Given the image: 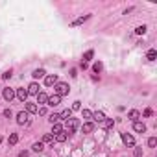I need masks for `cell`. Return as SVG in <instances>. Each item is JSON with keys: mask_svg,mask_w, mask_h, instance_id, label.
I'll return each mask as SVG.
<instances>
[{"mask_svg": "<svg viewBox=\"0 0 157 157\" xmlns=\"http://www.w3.org/2000/svg\"><path fill=\"white\" fill-rule=\"evenodd\" d=\"M133 129L137 131V133H146V124L137 120V122H133Z\"/></svg>", "mask_w": 157, "mask_h": 157, "instance_id": "obj_11", "label": "cell"}, {"mask_svg": "<svg viewBox=\"0 0 157 157\" xmlns=\"http://www.w3.org/2000/svg\"><path fill=\"white\" fill-rule=\"evenodd\" d=\"M56 83H57V76L54 74V76H52V74H46L45 76V85L46 87H52V85H56Z\"/></svg>", "mask_w": 157, "mask_h": 157, "instance_id": "obj_8", "label": "cell"}, {"mask_svg": "<svg viewBox=\"0 0 157 157\" xmlns=\"http://www.w3.org/2000/svg\"><path fill=\"white\" fill-rule=\"evenodd\" d=\"M37 103H33V102H26V113L28 115H33V113H37Z\"/></svg>", "mask_w": 157, "mask_h": 157, "instance_id": "obj_13", "label": "cell"}, {"mask_svg": "<svg viewBox=\"0 0 157 157\" xmlns=\"http://www.w3.org/2000/svg\"><path fill=\"white\" fill-rule=\"evenodd\" d=\"M102 68H103V65H102L100 61H96V63H94V65H92V70L96 72V74H100V72H102Z\"/></svg>", "mask_w": 157, "mask_h": 157, "instance_id": "obj_27", "label": "cell"}, {"mask_svg": "<svg viewBox=\"0 0 157 157\" xmlns=\"http://www.w3.org/2000/svg\"><path fill=\"white\" fill-rule=\"evenodd\" d=\"M135 157H142V150L141 148H135Z\"/></svg>", "mask_w": 157, "mask_h": 157, "instance_id": "obj_36", "label": "cell"}, {"mask_svg": "<svg viewBox=\"0 0 157 157\" xmlns=\"http://www.w3.org/2000/svg\"><path fill=\"white\" fill-rule=\"evenodd\" d=\"M0 142H2V137H0Z\"/></svg>", "mask_w": 157, "mask_h": 157, "instance_id": "obj_40", "label": "cell"}, {"mask_svg": "<svg viewBox=\"0 0 157 157\" xmlns=\"http://www.w3.org/2000/svg\"><path fill=\"white\" fill-rule=\"evenodd\" d=\"M92 57H94V50H87L85 54H83V57H81V59H83L81 63H89V61H91Z\"/></svg>", "mask_w": 157, "mask_h": 157, "instance_id": "obj_20", "label": "cell"}, {"mask_svg": "<svg viewBox=\"0 0 157 157\" xmlns=\"http://www.w3.org/2000/svg\"><path fill=\"white\" fill-rule=\"evenodd\" d=\"M2 96H4L6 102H11V100L15 98V91H13V89H9V87H6V89L2 91Z\"/></svg>", "mask_w": 157, "mask_h": 157, "instance_id": "obj_7", "label": "cell"}, {"mask_svg": "<svg viewBox=\"0 0 157 157\" xmlns=\"http://www.w3.org/2000/svg\"><path fill=\"white\" fill-rule=\"evenodd\" d=\"M48 122H50V124H57V122H59V115H57V113L48 115Z\"/></svg>", "mask_w": 157, "mask_h": 157, "instance_id": "obj_26", "label": "cell"}, {"mask_svg": "<svg viewBox=\"0 0 157 157\" xmlns=\"http://www.w3.org/2000/svg\"><path fill=\"white\" fill-rule=\"evenodd\" d=\"M31 76H33V80H41V78L46 76V70L45 68H35L33 72H31Z\"/></svg>", "mask_w": 157, "mask_h": 157, "instance_id": "obj_12", "label": "cell"}, {"mask_svg": "<svg viewBox=\"0 0 157 157\" xmlns=\"http://www.w3.org/2000/svg\"><path fill=\"white\" fill-rule=\"evenodd\" d=\"M65 122H67V124H65V128H67L65 131L68 133V137H70V135H72V133H74V131L80 128V120H78V118H72V117H70V118H68V120H65Z\"/></svg>", "mask_w": 157, "mask_h": 157, "instance_id": "obj_2", "label": "cell"}, {"mask_svg": "<svg viewBox=\"0 0 157 157\" xmlns=\"http://www.w3.org/2000/svg\"><path fill=\"white\" fill-rule=\"evenodd\" d=\"M89 19H91V13H87V15H81V17H78V19H74V20H72V22H70V26H72V28L81 26L83 22H87Z\"/></svg>", "mask_w": 157, "mask_h": 157, "instance_id": "obj_5", "label": "cell"}, {"mask_svg": "<svg viewBox=\"0 0 157 157\" xmlns=\"http://www.w3.org/2000/svg\"><path fill=\"white\" fill-rule=\"evenodd\" d=\"M17 124H19V126L30 124V115H28L26 111H19V113H17Z\"/></svg>", "mask_w": 157, "mask_h": 157, "instance_id": "obj_3", "label": "cell"}, {"mask_svg": "<svg viewBox=\"0 0 157 157\" xmlns=\"http://www.w3.org/2000/svg\"><path fill=\"white\" fill-rule=\"evenodd\" d=\"M19 157H28V152H20V153H19Z\"/></svg>", "mask_w": 157, "mask_h": 157, "instance_id": "obj_39", "label": "cell"}, {"mask_svg": "<svg viewBox=\"0 0 157 157\" xmlns=\"http://www.w3.org/2000/svg\"><path fill=\"white\" fill-rule=\"evenodd\" d=\"M31 150H33L35 153H41V152L45 150V144H43V142H33V146H31Z\"/></svg>", "mask_w": 157, "mask_h": 157, "instance_id": "obj_22", "label": "cell"}, {"mask_svg": "<svg viewBox=\"0 0 157 157\" xmlns=\"http://www.w3.org/2000/svg\"><path fill=\"white\" fill-rule=\"evenodd\" d=\"M46 100H48V94L46 92H43V91H39V94H37V103H46Z\"/></svg>", "mask_w": 157, "mask_h": 157, "instance_id": "obj_17", "label": "cell"}, {"mask_svg": "<svg viewBox=\"0 0 157 157\" xmlns=\"http://www.w3.org/2000/svg\"><path fill=\"white\" fill-rule=\"evenodd\" d=\"M92 120H96V122H103L106 120V115H103V111H96V113H92Z\"/></svg>", "mask_w": 157, "mask_h": 157, "instance_id": "obj_15", "label": "cell"}, {"mask_svg": "<svg viewBox=\"0 0 157 157\" xmlns=\"http://www.w3.org/2000/svg\"><path fill=\"white\" fill-rule=\"evenodd\" d=\"M70 87H68V83H63V81H57L56 85H54V94H57V96H65V94H68Z\"/></svg>", "mask_w": 157, "mask_h": 157, "instance_id": "obj_1", "label": "cell"}, {"mask_svg": "<svg viewBox=\"0 0 157 157\" xmlns=\"http://www.w3.org/2000/svg\"><path fill=\"white\" fill-rule=\"evenodd\" d=\"M120 139H122V142H124L126 146H129V148H133V146H135V137H133V135H129V133H120Z\"/></svg>", "mask_w": 157, "mask_h": 157, "instance_id": "obj_4", "label": "cell"}, {"mask_svg": "<svg viewBox=\"0 0 157 157\" xmlns=\"http://www.w3.org/2000/svg\"><path fill=\"white\" fill-rule=\"evenodd\" d=\"M37 113H39V115H46V107H39Z\"/></svg>", "mask_w": 157, "mask_h": 157, "instance_id": "obj_37", "label": "cell"}, {"mask_svg": "<svg viewBox=\"0 0 157 157\" xmlns=\"http://www.w3.org/2000/svg\"><path fill=\"white\" fill-rule=\"evenodd\" d=\"M63 131V126L57 122V124H52V135H57V133H61Z\"/></svg>", "mask_w": 157, "mask_h": 157, "instance_id": "obj_25", "label": "cell"}, {"mask_svg": "<svg viewBox=\"0 0 157 157\" xmlns=\"http://www.w3.org/2000/svg\"><path fill=\"white\" fill-rule=\"evenodd\" d=\"M81 117H83V118H87V120H89V118H92V111L83 109V111H81Z\"/></svg>", "mask_w": 157, "mask_h": 157, "instance_id": "obj_30", "label": "cell"}, {"mask_svg": "<svg viewBox=\"0 0 157 157\" xmlns=\"http://www.w3.org/2000/svg\"><path fill=\"white\" fill-rule=\"evenodd\" d=\"M78 109H81V102H80V100H76L74 103H72V107H70V111H78Z\"/></svg>", "mask_w": 157, "mask_h": 157, "instance_id": "obj_31", "label": "cell"}, {"mask_svg": "<svg viewBox=\"0 0 157 157\" xmlns=\"http://www.w3.org/2000/svg\"><path fill=\"white\" fill-rule=\"evenodd\" d=\"M155 57H157V52L153 48H150L148 52H146V59H148V61H155Z\"/></svg>", "mask_w": 157, "mask_h": 157, "instance_id": "obj_24", "label": "cell"}, {"mask_svg": "<svg viewBox=\"0 0 157 157\" xmlns=\"http://www.w3.org/2000/svg\"><path fill=\"white\" fill-rule=\"evenodd\" d=\"M15 96H17L20 102H24V103H26V100H28V91H26V89H17Z\"/></svg>", "mask_w": 157, "mask_h": 157, "instance_id": "obj_9", "label": "cell"}, {"mask_svg": "<svg viewBox=\"0 0 157 157\" xmlns=\"http://www.w3.org/2000/svg\"><path fill=\"white\" fill-rule=\"evenodd\" d=\"M146 30H148V28H146L144 24H142V26H137V28H135V33H137V35H144Z\"/></svg>", "mask_w": 157, "mask_h": 157, "instance_id": "obj_28", "label": "cell"}, {"mask_svg": "<svg viewBox=\"0 0 157 157\" xmlns=\"http://www.w3.org/2000/svg\"><path fill=\"white\" fill-rule=\"evenodd\" d=\"M19 142V135L17 133H11V135H9V139H7V144L9 146H15Z\"/></svg>", "mask_w": 157, "mask_h": 157, "instance_id": "obj_23", "label": "cell"}, {"mask_svg": "<svg viewBox=\"0 0 157 157\" xmlns=\"http://www.w3.org/2000/svg\"><path fill=\"white\" fill-rule=\"evenodd\" d=\"M4 117H6V118H11V117H13L11 109H4Z\"/></svg>", "mask_w": 157, "mask_h": 157, "instance_id": "obj_34", "label": "cell"}, {"mask_svg": "<svg viewBox=\"0 0 157 157\" xmlns=\"http://www.w3.org/2000/svg\"><path fill=\"white\" fill-rule=\"evenodd\" d=\"M152 115H153V111H152V109H144L142 117H152Z\"/></svg>", "mask_w": 157, "mask_h": 157, "instance_id": "obj_35", "label": "cell"}, {"mask_svg": "<svg viewBox=\"0 0 157 157\" xmlns=\"http://www.w3.org/2000/svg\"><path fill=\"white\" fill-rule=\"evenodd\" d=\"M61 103V98L57 96V94H52V96H48V100H46V106H50V107H56V106H59Z\"/></svg>", "mask_w": 157, "mask_h": 157, "instance_id": "obj_6", "label": "cell"}, {"mask_svg": "<svg viewBox=\"0 0 157 157\" xmlns=\"http://www.w3.org/2000/svg\"><path fill=\"white\" fill-rule=\"evenodd\" d=\"M148 146H150V148H155V146H157V139L155 137H150L148 139Z\"/></svg>", "mask_w": 157, "mask_h": 157, "instance_id": "obj_32", "label": "cell"}, {"mask_svg": "<svg viewBox=\"0 0 157 157\" xmlns=\"http://www.w3.org/2000/svg\"><path fill=\"white\" fill-rule=\"evenodd\" d=\"M72 117V111L70 109H63L61 113H59V120H68Z\"/></svg>", "mask_w": 157, "mask_h": 157, "instance_id": "obj_18", "label": "cell"}, {"mask_svg": "<svg viewBox=\"0 0 157 157\" xmlns=\"http://www.w3.org/2000/svg\"><path fill=\"white\" fill-rule=\"evenodd\" d=\"M81 129H83V133H92L94 131V124L92 122H85L81 126Z\"/></svg>", "mask_w": 157, "mask_h": 157, "instance_id": "obj_19", "label": "cell"}, {"mask_svg": "<svg viewBox=\"0 0 157 157\" xmlns=\"http://www.w3.org/2000/svg\"><path fill=\"white\" fill-rule=\"evenodd\" d=\"M102 128H103V129H113V128H115V120H113V118H106V120L102 122Z\"/></svg>", "mask_w": 157, "mask_h": 157, "instance_id": "obj_16", "label": "cell"}, {"mask_svg": "<svg viewBox=\"0 0 157 157\" xmlns=\"http://www.w3.org/2000/svg\"><path fill=\"white\" fill-rule=\"evenodd\" d=\"M11 74H13V72H11V68H9V70H6L4 74H2V78H4V80H9V78H11Z\"/></svg>", "mask_w": 157, "mask_h": 157, "instance_id": "obj_33", "label": "cell"}, {"mask_svg": "<svg viewBox=\"0 0 157 157\" xmlns=\"http://www.w3.org/2000/svg\"><path fill=\"white\" fill-rule=\"evenodd\" d=\"M39 89H41V87H39V83H37V81H31L30 85H28L26 91H28V94H39Z\"/></svg>", "mask_w": 157, "mask_h": 157, "instance_id": "obj_10", "label": "cell"}, {"mask_svg": "<svg viewBox=\"0 0 157 157\" xmlns=\"http://www.w3.org/2000/svg\"><path fill=\"white\" fill-rule=\"evenodd\" d=\"M41 142H43V144H46V142H54V135H52V133H46Z\"/></svg>", "mask_w": 157, "mask_h": 157, "instance_id": "obj_29", "label": "cell"}, {"mask_svg": "<svg viewBox=\"0 0 157 157\" xmlns=\"http://www.w3.org/2000/svg\"><path fill=\"white\" fill-rule=\"evenodd\" d=\"M128 118H129L131 122H137V120L141 118V113H139L137 109H131V111L128 113Z\"/></svg>", "mask_w": 157, "mask_h": 157, "instance_id": "obj_14", "label": "cell"}, {"mask_svg": "<svg viewBox=\"0 0 157 157\" xmlns=\"http://www.w3.org/2000/svg\"><path fill=\"white\" fill-rule=\"evenodd\" d=\"M67 139H68V133H67L65 129H63L61 133H57V135H56V141H57V142H65Z\"/></svg>", "mask_w": 157, "mask_h": 157, "instance_id": "obj_21", "label": "cell"}, {"mask_svg": "<svg viewBox=\"0 0 157 157\" xmlns=\"http://www.w3.org/2000/svg\"><path fill=\"white\" fill-rule=\"evenodd\" d=\"M70 76L76 78V76H78V70H76V68H70Z\"/></svg>", "mask_w": 157, "mask_h": 157, "instance_id": "obj_38", "label": "cell"}]
</instances>
